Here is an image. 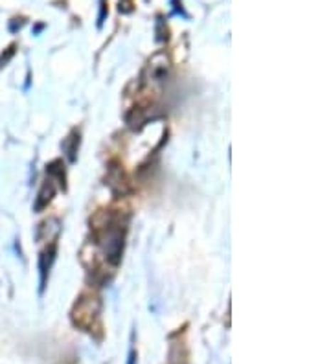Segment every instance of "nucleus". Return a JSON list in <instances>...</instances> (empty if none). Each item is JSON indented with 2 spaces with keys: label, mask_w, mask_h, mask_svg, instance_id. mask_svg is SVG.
Returning a JSON list of instances; mask_svg holds the SVG:
<instances>
[{
  "label": "nucleus",
  "mask_w": 331,
  "mask_h": 364,
  "mask_svg": "<svg viewBox=\"0 0 331 364\" xmlns=\"http://www.w3.org/2000/svg\"><path fill=\"white\" fill-rule=\"evenodd\" d=\"M127 364H137V353L132 351L131 355H129V363Z\"/></svg>",
  "instance_id": "1"
}]
</instances>
